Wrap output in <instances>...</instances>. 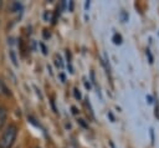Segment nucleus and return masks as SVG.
Instances as JSON below:
<instances>
[{
	"mask_svg": "<svg viewBox=\"0 0 159 148\" xmlns=\"http://www.w3.org/2000/svg\"><path fill=\"white\" fill-rule=\"evenodd\" d=\"M40 46H41V49H42V52H43V55H46V53H47V51H46V47H45V45H43V44H40Z\"/></svg>",
	"mask_w": 159,
	"mask_h": 148,
	"instance_id": "f8f14e48",
	"label": "nucleus"
},
{
	"mask_svg": "<svg viewBox=\"0 0 159 148\" xmlns=\"http://www.w3.org/2000/svg\"><path fill=\"white\" fill-rule=\"evenodd\" d=\"M19 9H21V5H20L19 2H14V4H12V11L19 10Z\"/></svg>",
	"mask_w": 159,
	"mask_h": 148,
	"instance_id": "0eeeda50",
	"label": "nucleus"
},
{
	"mask_svg": "<svg viewBox=\"0 0 159 148\" xmlns=\"http://www.w3.org/2000/svg\"><path fill=\"white\" fill-rule=\"evenodd\" d=\"M10 56H11V60H12L14 65H15V66H17V61H16V57H15V53H14V51H10Z\"/></svg>",
	"mask_w": 159,
	"mask_h": 148,
	"instance_id": "423d86ee",
	"label": "nucleus"
},
{
	"mask_svg": "<svg viewBox=\"0 0 159 148\" xmlns=\"http://www.w3.org/2000/svg\"><path fill=\"white\" fill-rule=\"evenodd\" d=\"M108 116H109V118H111V121L113 122V121H114V118H113V114H112V113L109 112V113H108Z\"/></svg>",
	"mask_w": 159,
	"mask_h": 148,
	"instance_id": "f3484780",
	"label": "nucleus"
},
{
	"mask_svg": "<svg viewBox=\"0 0 159 148\" xmlns=\"http://www.w3.org/2000/svg\"><path fill=\"white\" fill-rule=\"evenodd\" d=\"M1 7H2V1L0 0V10H1Z\"/></svg>",
	"mask_w": 159,
	"mask_h": 148,
	"instance_id": "6ab92c4d",
	"label": "nucleus"
},
{
	"mask_svg": "<svg viewBox=\"0 0 159 148\" xmlns=\"http://www.w3.org/2000/svg\"><path fill=\"white\" fill-rule=\"evenodd\" d=\"M147 56L149 57V62H150V63H153V56H152V53H150V51H149V50H147Z\"/></svg>",
	"mask_w": 159,
	"mask_h": 148,
	"instance_id": "9d476101",
	"label": "nucleus"
},
{
	"mask_svg": "<svg viewBox=\"0 0 159 148\" xmlns=\"http://www.w3.org/2000/svg\"><path fill=\"white\" fill-rule=\"evenodd\" d=\"M120 17H122V21H128V14L125 11L120 12Z\"/></svg>",
	"mask_w": 159,
	"mask_h": 148,
	"instance_id": "20e7f679",
	"label": "nucleus"
},
{
	"mask_svg": "<svg viewBox=\"0 0 159 148\" xmlns=\"http://www.w3.org/2000/svg\"><path fill=\"white\" fill-rule=\"evenodd\" d=\"M73 91H75V97H76L77 99H80V98H81V93H80V91H78L77 88H75Z\"/></svg>",
	"mask_w": 159,
	"mask_h": 148,
	"instance_id": "1a4fd4ad",
	"label": "nucleus"
},
{
	"mask_svg": "<svg viewBox=\"0 0 159 148\" xmlns=\"http://www.w3.org/2000/svg\"><path fill=\"white\" fill-rule=\"evenodd\" d=\"M56 65H57L58 67L62 66V62H61V57H60V56H56Z\"/></svg>",
	"mask_w": 159,
	"mask_h": 148,
	"instance_id": "6e6552de",
	"label": "nucleus"
},
{
	"mask_svg": "<svg viewBox=\"0 0 159 148\" xmlns=\"http://www.w3.org/2000/svg\"><path fill=\"white\" fill-rule=\"evenodd\" d=\"M17 136V128L15 124H9L0 137V148H11Z\"/></svg>",
	"mask_w": 159,
	"mask_h": 148,
	"instance_id": "f257e3e1",
	"label": "nucleus"
},
{
	"mask_svg": "<svg viewBox=\"0 0 159 148\" xmlns=\"http://www.w3.org/2000/svg\"><path fill=\"white\" fill-rule=\"evenodd\" d=\"M113 42H114L116 45H120V44H122V36H120L119 34H114V35H113Z\"/></svg>",
	"mask_w": 159,
	"mask_h": 148,
	"instance_id": "7ed1b4c3",
	"label": "nucleus"
},
{
	"mask_svg": "<svg viewBox=\"0 0 159 148\" xmlns=\"http://www.w3.org/2000/svg\"><path fill=\"white\" fill-rule=\"evenodd\" d=\"M71 109H72V113H73V114H77V112H78V111H77V108H76V107H72Z\"/></svg>",
	"mask_w": 159,
	"mask_h": 148,
	"instance_id": "2eb2a0df",
	"label": "nucleus"
},
{
	"mask_svg": "<svg viewBox=\"0 0 159 148\" xmlns=\"http://www.w3.org/2000/svg\"><path fill=\"white\" fill-rule=\"evenodd\" d=\"M43 37H45V39L50 37V32H47V30H43Z\"/></svg>",
	"mask_w": 159,
	"mask_h": 148,
	"instance_id": "ddd939ff",
	"label": "nucleus"
},
{
	"mask_svg": "<svg viewBox=\"0 0 159 148\" xmlns=\"http://www.w3.org/2000/svg\"><path fill=\"white\" fill-rule=\"evenodd\" d=\"M149 133H150V143H152V144H154V141H155V138H154V129H153V128H150Z\"/></svg>",
	"mask_w": 159,
	"mask_h": 148,
	"instance_id": "39448f33",
	"label": "nucleus"
},
{
	"mask_svg": "<svg viewBox=\"0 0 159 148\" xmlns=\"http://www.w3.org/2000/svg\"><path fill=\"white\" fill-rule=\"evenodd\" d=\"M147 101H148V103H153V102H154V101H153V97H152L150 95L147 96Z\"/></svg>",
	"mask_w": 159,
	"mask_h": 148,
	"instance_id": "9b49d317",
	"label": "nucleus"
},
{
	"mask_svg": "<svg viewBox=\"0 0 159 148\" xmlns=\"http://www.w3.org/2000/svg\"><path fill=\"white\" fill-rule=\"evenodd\" d=\"M6 109L4 107H0V129L2 128V126L5 124V121H6Z\"/></svg>",
	"mask_w": 159,
	"mask_h": 148,
	"instance_id": "f03ea898",
	"label": "nucleus"
},
{
	"mask_svg": "<svg viewBox=\"0 0 159 148\" xmlns=\"http://www.w3.org/2000/svg\"><path fill=\"white\" fill-rule=\"evenodd\" d=\"M84 86H86L87 88H89V83H88V82H84Z\"/></svg>",
	"mask_w": 159,
	"mask_h": 148,
	"instance_id": "a211bd4d",
	"label": "nucleus"
},
{
	"mask_svg": "<svg viewBox=\"0 0 159 148\" xmlns=\"http://www.w3.org/2000/svg\"><path fill=\"white\" fill-rule=\"evenodd\" d=\"M88 7H89V1H86V4H84V9L87 10Z\"/></svg>",
	"mask_w": 159,
	"mask_h": 148,
	"instance_id": "dca6fc26",
	"label": "nucleus"
},
{
	"mask_svg": "<svg viewBox=\"0 0 159 148\" xmlns=\"http://www.w3.org/2000/svg\"><path fill=\"white\" fill-rule=\"evenodd\" d=\"M78 122H80V124H81V126H83L84 128H87V124L83 122V119H78Z\"/></svg>",
	"mask_w": 159,
	"mask_h": 148,
	"instance_id": "4468645a",
	"label": "nucleus"
}]
</instances>
